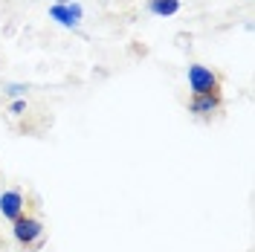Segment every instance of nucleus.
<instances>
[{
	"label": "nucleus",
	"instance_id": "7ed1b4c3",
	"mask_svg": "<svg viewBox=\"0 0 255 252\" xmlns=\"http://www.w3.org/2000/svg\"><path fill=\"white\" fill-rule=\"evenodd\" d=\"M26 212V200H23V191L20 189H6L0 191V215L9 223H15L20 215Z\"/></svg>",
	"mask_w": 255,
	"mask_h": 252
},
{
	"label": "nucleus",
	"instance_id": "9d476101",
	"mask_svg": "<svg viewBox=\"0 0 255 252\" xmlns=\"http://www.w3.org/2000/svg\"><path fill=\"white\" fill-rule=\"evenodd\" d=\"M52 3H73V0H52Z\"/></svg>",
	"mask_w": 255,
	"mask_h": 252
},
{
	"label": "nucleus",
	"instance_id": "20e7f679",
	"mask_svg": "<svg viewBox=\"0 0 255 252\" xmlns=\"http://www.w3.org/2000/svg\"><path fill=\"white\" fill-rule=\"evenodd\" d=\"M221 105H223L221 93L191 96V102H189V113H194V116H215V113L221 111Z\"/></svg>",
	"mask_w": 255,
	"mask_h": 252
},
{
	"label": "nucleus",
	"instance_id": "6e6552de",
	"mask_svg": "<svg viewBox=\"0 0 255 252\" xmlns=\"http://www.w3.org/2000/svg\"><path fill=\"white\" fill-rule=\"evenodd\" d=\"M3 93H9L12 99H23V96H26V84H9Z\"/></svg>",
	"mask_w": 255,
	"mask_h": 252
},
{
	"label": "nucleus",
	"instance_id": "39448f33",
	"mask_svg": "<svg viewBox=\"0 0 255 252\" xmlns=\"http://www.w3.org/2000/svg\"><path fill=\"white\" fill-rule=\"evenodd\" d=\"M148 12L157 17H171L180 12V0H148Z\"/></svg>",
	"mask_w": 255,
	"mask_h": 252
},
{
	"label": "nucleus",
	"instance_id": "f257e3e1",
	"mask_svg": "<svg viewBox=\"0 0 255 252\" xmlns=\"http://www.w3.org/2000/svg\"><path fill=\"white\" fill-rule=\"evenodd\" d=\"M189 87L191 96H203V93H221V79L215 70H209L203 64H189Z\"/></svg>",
	"mask_w": 255,
	"mask_h": 252
},
{
	"label": "nucleus",
	"instance_id": "f03ea898",
	"mask_svg": "<svg viewBox=\"0 0 255 252\" xmlns=\"http://www.w3.org/2000/svg\"><path fill=\"white\" fill-rule=\"evenodd\" d=\"M12 235L20 247H38L41 238H44V223L38 221L35 215H20L15 223H12Z\"/></svg>",
	"mask_w": 255,
	"mask_h": 252
},
{
	"label": "nucleus",
	"instance_id": "0eeeda50",
	"mask_svg": "<svg viewBox=\"0 0 255 252\" xmlns=\"http://www.w3.org/2000/svg\"><path fill=\"white\" fill-rule=\"evenodd\" d=\"M67 12H70V17L76 20V23H81V17H84V9H81V3H67Z\"/></svg>",
	"mask_w": 255,
	"mask_h": 252
},
{
	"label": "nucleus",
	"instance_id": "1a4fd4ad",
	"mask_svg": "<svg viewBox=\"0 0 255 252\" xmlns=\"http://www.w3.org/2000/svg\"><path fill=\"white\" fill-rule=\"evenodd\" d=\"M23 111H26V102H23V99H15V102H12V113H15V116H20Z\"/></svg>",
	"mask_w": 255,
	"mask_h": 252
},
{
	"label": "nucleus",
	"instance_id": "423d86ee",
	"mask_svg": "<svg viewBox=\"0 0 255 252\" xmlns=\"http://www.w3.org/2000/svg\"><path fill=\"white\" fill-rule=\"evenodd\" d=\"M49 17H52L55 23H61L64 29H76V26H79V23L70 17V12H67V3H52V6H49Z\"/></svg>",
	"mask_w": 255,
	"mask_h": 252
}]
</instances>
